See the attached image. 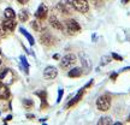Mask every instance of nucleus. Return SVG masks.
I'll return each mask as SVG.
<instances>
[{"label":"nucleus","mask_w":130,"mask_h":125,"mask_svg":"<svg viewBox=\"0 0 130 125\" xmlns=\"http://www.w3.org/2000/svg\"><path fill=\"white\" fill-rule=\"evenodd\" d=\"M111 106V97L107 95H102V96L98 97L96 100V107L100 111H107Z\"/></svg>","instance_id":"obj_1"},{"label":"nucleus","mask_w":130,"mask_h":125,"mask_svg":"<svg viewBox=\"0 0 130 125\" xmlns=\"http://www.w3.org/2000/svg\"><path fill=\"white\" fill-rule=\"evenodd\" d=\"M72 5H74V7L77 11L82 12V13L87 12L89 9V5L87 0H72Z\"/></svg>","instance_id":"obj_2"},{"label":"nucleus","mask_w":130,"mask_h":125,"mask_svg":"<svg viewBox=\"0 0 130 125\" xmlns=\"http://www.w3.org/2000/svg\"><path fill=\"white\" fill-rule=\"evenodd\" d=\"M75 63H76V57L74 54H66L60 61V67L61 69H68L69 66L74 65Z\"/></svg>","instance_id":"obj_3"},{"label":"nucleus","mask_w":130,"mask_h":125,"mask_svg":"<svg viewBox=\"0 0 130 125\" xmlns=\"http://www.w3.org/2000/svg\"><path fill=\"white\" fill-rule=\"evenodd\" d=\"M66 27H68V31L71 34V35H74L76 32H78L81 30V27H79V24L74 21V19H70L66 22Z\"/></svg>","instance_id":"obj_4"},{"label":"nucleus","mask_w":130,"mask_h":125,"mask_svg":"<svg viewBox=\"0 0 130 125\" xmlns=\"http://www.w3.org/2000/svg\"><path fill=\"white\" fill-rule=\"evenodd\" d=\"M0 79L4 84H11L12 83V71L9 69H5L0 74Z\"/></svg>","instance_id":"obj_5"},{"label":"nucleus","mask_w":130,"mask_h":125,"mask_svg":"<svg viewBox=\"0 0 130 125\" xmlns=\"http://www.w3.org/2000/svg\"><path fill=\"white\" fill-rule=\"evenodd\" d=\"M57 75H58V72H57V69L54 67V66H48V67H46L45 71H43V76H45V78L46 79L56 78Z\"/></svg>","instance_id":"obj_6"},{"label":"nucleus","mask_w":130,"mask_h":125,"mask_svg":"<svg viewBox=\"0 0 130 125\" xmlns=\"http://www.w3.org/2000/svg\"><path fill=\"white\" fill-rule=\"evenodd\" d=\"M14 28H16V23H14L13 18H6L3 22V29H4L5 31L10 32V31H12Z\"/></svg>","instance_id":"obj_7"},{"label":"nucleus","mask_w":130,"mask_h":125,"mask_svg":"<svg viewBox=\"0 0 130 125\" xmlns=\"http://www.w3.org/2000/svg\"><path fill=\"white\" fill-rule=\"evenodd\" d=\"M47 13H48V7L45 4H41L37 9L36 13H35V17L39 19H43L47 16Z\"/></svg>","instance_id":"obj_8"},{"label":"nucleus","mask_w":130,"mask_h":125,"mask_svg":"<svg viewBox=\"0 0 130 125\" xmlns=\"http://www.w3.org/2000/svg\"><path fill=\"white\" fill-rule=\"evenodd\" d=\"M10 97V92H9V88L6 87V84L1 83L0 82V99L3 100H6Z\"/></svg>","instance_id":"obj_9"},{"label":"nucleus","mask_w":130,"mask_h":125,"mask_svg":"<svg viewBox=\"0 0 130 125\" xmlns=\"http://www.w3.org/2000/svg\"><path fill=\"white\" fill-rule=\"evenodd\" d=\"M50 24H51L53 28H56V29H59V30L63 29V25H61V23L57 19L56 16H51V18H50Z\"/></svg>","instance_id":"obj_10"},{"label":"nucleus","mask_w":130,"mask_h":125,"mask_svg":"<svg viewBox=\"0 0 130 125\" xmlns=\"http://www.w3.org/2000/svg\"><path fill=\"white\" fill-rule=\"evenodd\" d=\"M19 31L22 32V34H23L25 37H27V40L29 41V43H30V45L32 46V45H34V37H32L31 35H30V34H29V32L27 31V30H25L24 28H21V29H19Z\"/></svg>","instance_id":"obj_11"},{"label":"nucleus","mask_w":130,"mask_h":125,"mask_svg":"<svg viewBox=\"0 0 130 125\" xmlns=\"http://www.w3.org/2000/svg\"><path fill=\"white\" fill-rule=\"evenodd\" d=\"M83 90H84V89H81V90H79V93L77 94V95H76V96H75L72 100H71V102H69V103H68V107H71L72 105H75V103H76L77 101H79L81 96L83 95Z\"/></svg>","instance_id":"obj_12"},{"label":"nucleus","mask_w":130,"mask_h":125,"mask_svg":"<svg viewBox=\"0 0 130 125\" xmlns=\"http://www.w3.org/2000/svg\"><path fill=\"white\" fill-rule=\"evenodd\" d=\"M4 16H5V18H14L16 13H14V11L11 7H7L4 11Z\"/></svg>","instance_id":"obj_13"},{"label":"nucleus","mask_w":130,"mask_h":125,"mask_svg":"<svg viewBox=\"0 0 130 125\" xmlns=\"http://www.w3.org/2000/svg\"><path fill=\"white\" fill-rule=\"evenodd\" d=\"M81 74H82V70L76 67V69H72L69 72V77H78V76H81Z\"/></svg>","instance_id":"obj_14"},{"label":"nucleus","mask_w":130,"mask_h":125,"mask_svg":"<svg viewBox=\"0 0 130 125\" xmlns=\"http://www.w3.org/2000/svg\"><path fill=\"white\" fill-rule=\"evenodd\" d=\"M98 124L99 125H104V124H112V120L110 117H102L100 118V120L98 121Z\"/></svg>","instance_id":"obj_15"},{"label":"nucleus","mask_w":130,"mask_h":125,"mask_svg":"<svg viewBox=\"0 0 130 125\" xmlns=\"http://www.w3.org/2000/svg\"><path fill=\"white\" fill-rule=\"evenodd\" d=\"M28 12H27V11H21V12H19V21H21V22H25V21H28Z\"/></svg>","instance_id":"obj_16"},{"label":"nucleus","mask_w":130,"mask_h":125,"mask_svg":"<svg viewBox=\"0 0 130 125\" xmlns=\"http://www.w3.org/2000/svg\"><path fill=\"white\" fill-rule=\"evenodd\" d=\"M21 61H22V65L24 66V70H25V72L28 74L29 65H28V61H27V59H25V57H24V56H21Z\"/></svg>","instance_id":"obj_17"},{"label":"nucleus","mask_w":130,"mask_h":125,"mask_svg":"<svg viewBox=\"0 0 130 125\" xmlns=\"http://www.w3.org/2000/svg\"><path fill=\"white\" fill-rule=\"evenodd\" d=\"M39 96L42 97V102H43V106L46 105V93L45 92H40V93H36Z\"/></svg>","instance_id":"obj_18"},{"label":"nucleus","mask_w":130,"mask_h":125,"mask_svg":"<svg viewBox=\"0 0 130 125\" xmlns=\"http://www.w3.org/2000/svg\"><path fill=\"white\" fill-rule=\"evenodd\" d=\"M23 105L27 107V108H29V107L32 106V101L31 100H23Z\"/></svg>","instance_id":"obj_19"},{"label":"nucleus","mask_w":130,"mask_h":125,"mask_svg":"<svg viewBox=\"0 0 130 125\" xmlns=\"http://www.w3.org/2000/svg\"><path fill=\"white\" fill-rule=\"evenodd\" d=\"M32 28L39 31V30H41V29H42V27H41V25H40L39 23H37V22H32Z\"/></svg>","instance_id":"obj_20"},{"label":"nucleus","mask_w":130,"mask_h":125,"mask_svg":"<svg viewBox=\"0 0 130 125\" xmlns=\"http://www.w3.org/2000/svg\"><path fill=\"white\" fill-rule=\"evenodd\" d=\"M61 96H63V89L59 90V94H58V99H57V102H59L61 100Z\"/></svg>","instance_id":"obj_21"},{"label":"nucleus","mask_w":130,"mask_h":125,"mask_svg":"<svg viewBox=\"0 0 130 125\" xmlns=\"http://www.w3.org/2000/svg\"><path fill=\"white\" fill-rule=\"evenodd\" d=\"M17 1H18V3H21V4H27L29 0H17Z\"/></svg>","instance_id":"obj_22"},{"label":"nucleus","mask_w":130,"mask_h":125,"mask_svg":"<svg viewBox=\"0 0 130 125\" xmlns=\"http://www.w3.org/2000/svg\"><path fill=\"white\" fill-rule=\"evenodd\" d=\"M10 119H12V116H9V117H6V119H5V121H9Z\"/></svg>","instance_id":"obj_23"},{"label":"nucleus","mask_w":130,"mask_h":125,"mask_svg":"<svg viewBox=\"0 0 130 125\" xmlns=\"http://www.w3.org/2000/svg\"><path fill=\"white\" fill-rule=\"evenodd\" d=\"M128 1H129V0H122V3H123V4H125V3H128Z\"/></svg>","instance_id":"obj_24"},{"label":"nucleus","mask_w":130,"mask_h":125,"mask_svg":"<svg viewBox=\"0 0 130 125\" xmlns=\"http://www.w3.org/2000/svg\"><path fill=\"white\" fill-rule=\"evenodd\" d=\"M128 121H130V116H129V117H128Z\"/></svg>","instance_id":"obj_25"},{"label":"nucleus","mask_w":130,"mask_h":125,"mask_svg":"<svg viewBox=\"0 0 130 125\" xmlns=\"http://www.w3.org/2000/svg\"><path fill=\"white\" fill-rule=\"evenodd\" d=\"M0 65H1V60H0Z\"/></svg>","instance_id":"obj_26"},{"label":"nucleus","mask_w":130,"mask_h":125,"mask_svg":"<svg viewBox=\"0 0 130 125\" xmlns=\"http://www.w3.org/2000/svg\"><path fill=\"white\" fill-rule=\"evenodd\" d=\"M0 54H1V51H0Z\"/></svg>","instance_id":"obj_27"}]
</instances>
